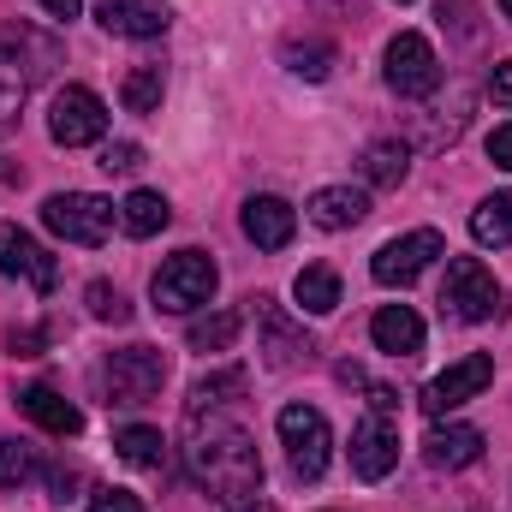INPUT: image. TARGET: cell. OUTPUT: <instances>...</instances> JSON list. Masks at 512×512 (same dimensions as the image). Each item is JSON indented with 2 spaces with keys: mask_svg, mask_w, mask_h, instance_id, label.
<instances>
[{
  "mask_svg": "<svg viewBox=\"0 0 512 512\" xmlns=\"http://www.w3.org/2000/svg\"><path fill=\"white\" fill-rule=\"evenodd\" d=\"M185 459H191V471H197V483H209V495H221V501H256L262 495V459H256V441L233 423V417H215L209 411V423L191 411V423H185Z\"/></svg>",
  "mask_w": 512,
  "mask_h": 512,
  "instance_id": "6da1fadb",
  "label": "cell"
},
{
  "mask_svg": "<svg viewBox=\"0 0 512 512\" xmlns=\"http://www.w3.org/2000/svg\"><path fill=\"white\" fill-rule=\"evenodd\" d=\"M102 399L108 405H149L161 387H167V352L161 346H126V352H108L102 370Z\"/></svg>",
  "mask_w": 512,
  "mask_h": 512,
  "instance_id": "7a4b0ae2",
  "label": "cell"
},
{
  "mask_svg": "<svg viewBox=\"0 0 512 512\" xmlns=\"http://www.w3.org/2000/svg\"><path fill=\"white\" fill-rule=\"evenodd\" d=\"M215 280H221V274H215V262L203 251H179L155 268L149 298H155V310H167V316H191V310H203V304L215 298Z\"/></svg>",
  "mask_w": 512,
  "mask_h": 512,
  "instance_id": "3957f363",
  "label": "cell"
},
{
  "mask_svg": "<svg viewBox=\"0 0 512 512\" xmlns=\"http://www.w3.org/2000/svg\"><path fill=\"white\" fill-rule=\"evenodd\" d=\"M114 203L108 197H96V191H54L48 203H42V227L54 233V239H66V245H84V251H96L108 233H114Z\"/></svg>",
  "mask_w": 512,
  "mask_h": 512,
  "instance_id": "277c9868",
  "label": "cell"
},
{
  "mask_svg": "<svg viewBox=\"0 0 512 512\" xmlns=\"http://www.w3.org/2000/svg\"><path fill=\"white\" fill-rule=\"evenodd\" d=\"M441 310H447L453 322H495V316L507 310V298H501L495 274H489L477 256H453V262H447V280H441Z\"/></svg>",
  "mask_w": 512,
  "mask_h": 512,
  "instance_id": "5b68a950",
  "label": "cell"
},
{
  "mask_svg": "<svg viewBox=\"0 0 512 512\" xmlns=\"http://www.w3.org/2000/svg\"><path fill=\"white\" fill-rule=\"evenodd\" d=\"M274 429H280V447H286V459H292V477L316 483V477L328 471V453H334L328 417H322L316 405H286V411L274 417Z\"/></svg>",
  "mask_w": 512,
  "mask_h": 512,
  "instance_id": "8992f818",
  "label": "cell"
},
{
  "mask_svg": "<svg viewBox=\"0 0 512 512\" xmlns=\"http://www.w3.org/2000/svg\"><path fill=\"white\" fill-rule=\"evenodd\" d=\"M382 72H387V90L405 96V102H423V96L441 90V60H435L429 36H417V30H399V36L387 42Z\"/></svg>",
  "mask_w": 512,
  "mask_h": 512,
  "instance_id": "52a82bcc",
  "label": "cell"
},
{
  "mask_svg": "<svg viewBox=\"0 0 512 512\" xmlns=\"http://www.w3.org/2000/svg\"><path fill=\"white\" fill-rule=\"evenodd\" d=\"M251 304H256V352H262V364H268V370H298V364H310L316 340L304 334V322H292L286 304H274L268 292L251 298Z\"/></svg>",
  "mask_w": 512,
  "mask_h": 512,
  "instance_id": "ba28073f",
  "label": "cell"
},
{
  "mask_svg": "<svg viewBox=\"0 0 512 512\" xmlns=\"http://www.w3.org/2000/svg\"><path fill=\"white\" fill-rule=\"evenodd\" d=\"M48 137L66 143V149L102 143V137H108V108H102V96L84 90V84H66V90L54 96V108H48Z\"/></svg>",
  "mask_w": 512,
  "mask_h": 512,
  "instance_id": "9c48e42d",
  "label": "cell"
},
{
  "mask_svg": "<svg viewBox=\"0 0 512 512\" xmlns=\"http://www.w3.org/2000/svg\"><path fill=\"white\" fill-rule=\"evenodd\" d=\"M435 256H447L441 245V233L435 227H417V233H399V239H387L382 251L370 256V274L382 280V286H411Z\"/></svg>",
  "mask_w": 512,
  "mask_h": 512,
  "instance_id": "30bf717a",
  "label": "cell"
},
{
  "mask_svg": "<svg viewBox=\"0 0 512 512\" xmlns=\"http://www.w3.org/2000/svg\"><path fill=\"white\" fill-rule=\"evenodd\" d=\"M495 382V358L489 352H471V358H459V364H447L435 382L423 387V411L429 417H447L453 405H465V399H477L483 387Z\"/></svg>",
  "mask_w": 512,
  "mask_h": 512,
  "instance_id": "8fae6325",
  "label": "cell"
},
{
  "mask_svg": "<svg viewBox=\"0 0 512 512\" xmlns=\"http://www.w3.org/2000/svg\"><path fill=\"white\" fill-rule=\"evenodd\" d=\"M393 465H399V429H393L387 411H370L352 429V477L358 483H382Z\"/></svg>",
  "mask_w": 512,
  "mask_h": 512,
  "instance_id": "7c38bea8",
  "label": "cell"
},
{
  "mask_svg": "<svg viewBox=\"0 0 512 512\" xmlns=\"http://www.w3.org/2000/svg\"><path fill=\"white\" fill-rule=\"evenodd\" d=\"M0 274L6 280H24V286H36V292H54V256L42 251L24 227H12V221H0Z\"/></svg>",
  "mask_w": 512,
  "mask_h": 512,
  "instance_id": "4fadbf2b",
  "label": "cell"
},
{
  "mask_svg": "<svg viewBox=\"0 0 512 512\" xmlns=\"http://www.w3.org/2000/svg\"><path fill=\"white\" fill-rule=\"evenodd\" d=\"M96 18H102V30H114V36L149 42V36H161V30L173 24V6H167V0H96Z\"/></svg>",
  "mask_w": 512,
  "mask_h": 512,
  "instance_id": "5bb4252c",
  "label": "cell"
},
{
  "mask_svg": "<svg viewBox=\"0 0 512 512\" xmlns=\"http://www.w3.org/2000/svg\"><path fill=\"white\" fill-rule=\"evenodd\" d=\"M423 459L435 471H465V465L483 459V429H471V423H435L423 435Z\"/></svg>",
  "mask_w": 512,
  "mask_h": 512,
  "instance_id": "9a60e30c",
  "label": "cell"
},
{
  "mask_svg": "<svg viewBox=\"0 0 512 512\" xmlns=\"http://www.w3.org/2000/svg\"><path fill=\"white\" fill-rule=\"evenodd\" d=\"M292 233H298V215H292L286 197H251L245 203V239L256 251H286Z\"/></svg>",
  "mask_w": 512,
  "mask_h": 512,
  "instance_id": "2e32d148",
  "label": "cell"
},
{
  "mask_svg": "<svg viewBox=\"0 0 512 512\" xmlns=\"http://www.w3.org/2000/svg\"><path fill=\"white\" fill-rule=\"evenodd\" d=\"M304 215H310V227H322V233H346V227H358V221L370 215V197L352 191V185H322Z\"/></svg>",
  "mask_w": 512,
  "mask_h": 512,
  "instance_id": "e0dca14e",
  "label": "cell"
},
{
  "mask_svg": "<svg viewBox=\"0 0 512 512\" xmlns=\"http://www.w3.org/2000/svg\"><path fill=\"white\" fill-rule=\"evenodd\" d=\"M370 340L387 358H411V352H423V316L411 304H382L376 322H370Z\"/></svg>",
  "mask_w": 512,
  "mask_h": 512,
  "instance_id": "ac0fdd59",
  "label": "cell"
},
{
  "mask_svg": "<svg viewBox=\"0 0 512 512\" xmlns=\"http://www.w3.org/2000/svg\"><path fill=\"white\" fill-rule=\"evenodd\" d=\"M18 411H24L30 423H42L48 435H60V441L84 429V411H78L72 399H60L54 387H42V382H36V387H24V393H18Z\"/></svg>",
  "mask_w": 512,
  "mask_h": 512,
  "instance_id": "d6986e66",
  "label": "cell"
},
{
  "mask_svg": "<svg viewBox=\"0 0 512 512\" xmlns=\"http://www.w3.org/2000/svg\"><path fill=\"white\" fill-rule=\"evenodd\" d=\"M280 60H286V72H298L304 84H328V78H334V42H322V36H286Z\"/></svg>",
  "mask_w": 512,
  "mask_h": 512,
  "instance_id": "ffe728a7",
  "label": "cell"
},
{
  "mask_svg": "<svg viewBox=\"0 0 512 512\" xmlns=\"http://www.w3.org/2000/svg\"><path fill=\"white\" fill-rule=\"evenodd\" d=\"M0 48H12V54H18V66L30 72V84H36V78H48V72L60 66V42L36 36V30H24V24H6V30H0Z\"/></svg>",
  "mask_w": 512,
  "mask_h": 512,
  "instance_id": "44dd1931",
  "label": "cell"
},
{
  "mask_svg": "<svg viewBox=\"0 0 512 512\" xmlns=\"http://www.w3.org/2000/svg\"><path fill=\"white\" fill-rule=\"evenodd\" d=\"M161 96H167V72H161V60H137V66L126 72V84H120L126 114H161Z\"/></svg>",
  "mask_w": 512,
  "mask_h": 512,
  "instance_id": "7402d4cb",
  "label": "cell"
},
{
  "mask_svg": "<svg viewBox=\"0 0 512 512\" xmlns=\"http://www.w3.org/2000/svg\"><path fill=\"white\" fill-rule=\"evenodd\" d=\"M364 179L376 185V191H399L405 185V173H411V155H405V143H393V137H382V143H370L364 149Z\"/></svg>",
  "mask_w": 512,
  "mask_h": 512,
  "instance_id": "603a6c76",
  "label": "cell"
},
{
  "mask_svg": "<svg viewBox=\"0 0 512 512\" xmlns=\"http://www.w3.org/2000/svg\"><path fill=\"white\" fill-rule=\"evenodd\" d=\"M292 298L310 310V316H334L340 310V274L334 268H298V280H292Z\"/></svg>",
  "mask_w": 512,
  "mask_h": 512,
  "instance_id": "cb8c5ba5",
  "label": "cell"
},
{
  "mask_svg": "<svg viewBox=\"0 0 512 512\" xmlns=\"http://www.w3.org/2000/svg\"><path fill=\"white\" fill-rule=\"evenodd\" d=\"M167 221H173V209H167L161 191H131L126 203H120V227H126L131 239H155Z\"/></svg>",
  "mask_w": 512,
  "mask_h": 512,
  "instance_id": "d4e9b609",
  "label": "cell"
},
{
  "mask_svg": "<svg viewBox=\"0 0 512 512\" xmlns=\"http://www.w3.org/2000/svg\"><path fill=\"white\" fill-rule=\"evenodd\" d=\"M471 239L477 245H512V191H495L471 209Z\"/></svg>",
  "mask_w": 512,
  "mask_h": 512,
  "instance_id": "484cf974",
  "label": "cell"
},
{
  "mask_svg": "<svg viewBox=\"0 0 512 512\" xmlns=\"http://www.w3.org/2000/svg\"><path fill=\"white\" fill-rule=\"evenodd\" d=\"M114 447H120V459L137 465V471H161L167 465V441H161V429H143V423H131L114 435Z\"/></svg>",
  "mask_w": 512,
  "mask_h": 512,
  "instance_id": "4316f807",
  "label": "cell"
},
{
  "mask_svg": "<svg viewBox=\"0 0 512 512\" xmlns=\"http://www.w3.org/2000/svg\"><path fill=\"white\" fill-rule=\"evenodd\" d=\"M245 387H251V376H245L239 364H227V370H209L203 382L191 387V411H221V405H227V399H239Z\"/></svg>",
  "mask_w": 512,
  "mask_h": 512,
  "instance_id": "83f0119b",
  "label": "cell"
},
{
  "mask_svg": "<svg viewBox=\"0 0 512 512\" xmlns=\"http://www.w3.org/2000/svg\"><path fill=\"white\" fill-rule=\"evenodd\" d=\"M239 328H245L239 310H215V316H197L185 340H191V352H227V346L239 340Z\"/></svg>",
  "mask_w": 512,
  "mask_h": 512,
  "instance_id": "f1b7e54d",
  "label": "cell"
},
{
  "mask_svg": "<svg viewBox=\"0 0 512 512\" xmlns=\"http://www.w3.org/2000/svg\"><path fill=\"white\" fill-rule=\"evenodd\" d=\"M24 90H30V72L18 66V54H12V48H0V131H12V126H18Z\"/></svg>",
  "mask_w": 512,
  "mask_h": 512,
  "instance_id": "f546056e",
  "label": "cell"
},
{
  "mask_svg": "<svg viewBox=\"0 0 512 512\" xmlns=\"http://www.w3.org/2000/svg\"><path fill=\"white\" fill-rule=\"evenodd\" d=\"M84 304H90V316H96V322H114V328H126V322H131L126 292H120V286H108V280H90V286H84Z\"/></svg>",
  "mask_w": 512,
  "mask_h": 512,
  "instance_id": "4dcf8cb0",
  "label": "cell"
},
{
  "mask_svg": "<svg viewBox=\"0 0 512 512\" xmlns=\"http://www.w3.org/2000/svg\"><path fill=\"white\" fill-rule=\"evenodd\" d=\"M36 477V453L24 441H0V489H24Z\"/></svg>",
  "mask_w": 512,
  "mask_h": 512,
  "instance_id": "1f68e13d",
  "label": "cell"
},
{
  "mask_svg": "<svg viewBox=\"0 0 512 512\" xmlns=\"http://www.w3.org/2000/svg\"><path fill=\"white\" fill-rule=\"evenodd\" d=\"M435 12H441V24H447L459 42H471V36H477V18H483V12H477V0H435Z\"/></svg>",
  "mask_w": 512,
  "mask_h": 512,
  "instance_id": "d6a6232c",
  "label": "cell"
},
{
  "mask_svg": "<svg viewBox=\"0 0 512 512\" xmlns=\"http://www.w3.org/2000/svg\"><path fill=\"white\" fill-rule=\"evenodd\" d=\"M90 512H149L131 489H90Z\"/></svg>",
  "mask_w": 512,
  "mask_h": 512,
  "instance_id": "836d02e7",
  "label": "cell"
},
{
  "mask_svg": "<svg viewBox=\"0 0 512 512\" xmlns=\"http://www.w3.org/2000/svg\"><path fill=\"white\" fill-rule=\"evenodd\" d=\"M143 167V149L137 143H108L102 149V173H137Z\"/></svg>",
  "mask_w": 512,
  "mask_h": 512,
  "instance_id": "e575fe53",
  "label": "cell"
},
{
  "mask_svg": "<svg viewBox=\"0 0 512 512\" xmlns=\"http://www.w3.org/2000/svg\"><path fill=\"white\" fill-rule=\"evenodd\" d=\"M48 489H54V501H78L84 471H78V465H54V471H48Z\"/></svg>",
  "mask_w": 512,
  "mask_h": 512,
  "instance_id": "d590c367",
  "label": "cell"
},
{
  "mask_svg": "<svg viewBox=\"0 0 512 512\" xmlns=\"http://www.w3.org/2000/svg\"><path fill=\"white\" fill-rule=\"evenodd\" d=\"M6 352H12V358H36V352H42V334H36V328H12V334H6Z\"/></svg>",
  "mask_w": 512,
  "mask_h": 512,
  "instance_id": "8d00e7d4",
  "label": "cell"
},
{
  "mask_svg": "<svg viewBox=\"0 0 512 512\" xmlns=\"http://www.w3.org/2000/svg\"><path fill=\"white\" fill-rule=\"evenodd\" d=\"M489 161L512 173V126H495V131H489Z\"/></svg>",
  "mask_w": 512,
  "mask_h": 512,
  "instance_id": "74e56055",
  "label": "cell"
},
{
  "mask_svg": "<svg viewBox=\"0 0 512 512\" xmlns=\"http://www.w3.org/2000/svg\"><path fill=\"white\" fill-rule=\"evenodd\" d=\"M489 90H495V102H507V108H512V60H507V66H495Z\"/></svg>",
  "mask_w": 512,
  "mask_h": 512,
  "instance_id": "f35d334b",
  "label": "cell"
},
{
  "mask_svg": "<svg viewBox=\"0 0 512 512\" xmlns=\"http://www.w3.org/2000/svg\"><path fill=\"white\" fill-rule=\"evenodd\" d=\"M370 411H387V417H393V411H399V393H393V387H370Z\"/></svg>",
  "mask_w": 512,
  "mask_h": 512,
  "instance_id": "ab89813d",
  "label": "cell"
},
{
  "mask_svg": "<svg viewBox=\"0 0 512 512\" xmlns=\"http://www.w3.org/2000/svg\"><path fill=\"white\" fill-rule=\"evenodd\" d=\"M78 6L84 0H42V12H54V18H78Z\"/></svg>",
  "mask_w": 512,
  "mask_h": 512,
  "instance_id": "60d3db41",
  "label": "cell"
},
{
  "mask_svg": "<svg viewBox=\"0 0 512 512\" xmlns=\"http://www.w3.org/2000/svg\"><path fill=\"white\" fill-rule=\"evenodd\" d=\"M233 512H274V507H268V501H239Z\"/></svg>",
  "mask_w": 512,
  "mask_h": 512,
  "instance_id": "b9f144b4",
  "label": "cell"
},
{
  "mask_svg": "<svg viewBox=\"0 0 512 512\" xmlns=\"http://www.w3.org/2000/svg\"><path fill=\"white\" fill-rule=\"evenodd\" d=\"M322 6H334V12H352V6H358V0H322Z\"/></svg>",
  "mask_w": 512,
  "mask_h": 512,
  "instance_id": "7bdbcfd3",
  "label": "cell"
},
{
  "mask_svg": "<svg viewBox=\"0 0 512 512\" xmlns=\"http://www.w3.org/2000/svg\"><path fill=\"white\" fill-rule=\"evenodd\" d=\"M501 6H507V18H512V0H501Z\"/></svg>",
  "mask_w": 512,
  "mask_h": 512,
  "instance_id": "ee69618b",
  "label": "cell"
},
{
  "mask_svg": "<svg viewBox=\"0 0 512 512\" xmlns=\"http://www.w3.org/2000/svg\"><path fill=\"white\" fill-rule=\"evenodd\" d=\"M399 6H405V0H399Z\"/></svg>",
  "mask_w": 512,
  "mask_h": 512,
  "instance_id": "f6af8a7d",
  "label": "cell"
}]
</instances>
